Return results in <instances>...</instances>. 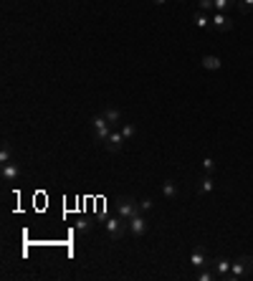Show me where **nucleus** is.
<instances>
[{
  "label": "nucleus",
  "mask_w": 253,
  "mask_h": 281,
  "mask_svg": "<svg viewBox=\"0 0 253 281\" xmlns=\"http://www.w3.org/2000/svg\"><path fill=\"white\" fill-rule=\"evenodd\" d=\"M104 231H107V235L116 243V241H122V238H124V233L129 231V223H127L122 215H112V218L104 220Z\"/></svg>",
  "instance_id": "f257e3e1"
},
{
  "label": "nucleus",
  "mask_w": 253,
  "mask_h": 281,
  "mask_svg": "<svg viewBox=\"0 0 253 281\" xmlns=\"http://www.w3.org/2000/svg\"><path fill=\"white\" fill-rule=\"evenodd\" d=\"M251 274H253V256H241L230 266V274H226L223 279H246Z\"/></svg>",
  "instance_id": "f03ea898"
},
{
  "label": "nucleus",
  "mask_w": 253,
  "mask_h": 281,
  "mask_svg": "<svg viewBox=\"0 0 253 281\" xmlns=\"http://www.w3.org/2000/svg\"><path fill=\"white\" fill-rule=\"evenodd\" d=\"M139 213V203L129 195H119L116 198V215H122L124 220H129L132 215Z\"/></svg>",
  "instance_id": "7ed1b4c3"
},
{
  "label": "nucleus",
  "mask_w": 253,
  "mask_h": 281,
  "mask_svg": "<svg viewBox=\"0 0 253 281\" xmlns=\"http://www.w3.org/2000/svg\"><path fill=\"white\" fill-rule=\"evenodd\" d=\"M92 124H94V140H96V142H107V137L112 135V124L104 119V114H101V117H94Z\"/></svg>",
  "instance_id": "20e7f679"
},
{
  "label": "nucleus",
  "mask_w": 253,
  "mask_h": 281,
  "mask_svg": "<svg viewBox=\"0 0 253 281\" xmlns=\"http://www.w3.org/2000/svg\"><path fill=\"white\" fill-rule=\"evenodd\" d=\"M127 223H129V233H132V235H144V233H147V220H144L142 213L132 215Z\"/></svg>",
  "instance_id": "39448f33"
},
{
  "label": "nucleus",
  "mask_w": 253,
  "mask_h": 281,
  "mask_svg": "<svg viewBox=\"0 0 253 281\" xmlns=\"http://www.w3.org/2000/svg\"><path fill=\"white\" fill-rule=\"evenodd\" d=\"M190 263L195 266V269H207L210 266V258H207V254H205V248H192V254H190Z\"/></svg>",
  "instance_id": "423d86ee"
},
{
  "label": "nucleus",
  "mask_w": 253,
  "mask_h": 281,
  "mask_svg": "<svg viewBox=\"0 0 253 281\" xmlns=\"http://www.w3.org/2000/svg\"><path fill=\"white\" fill-rule=\"evenodd\" d=\"M210 23L218 28V31H230L233 28V18L228 16V13H220V10H215V16L210 18Z\"/></svg>",
  "instance_id": "0eeeda50"
},
{
  "label": "nucleus",
  "mask_w": 253,
  "mask_h": 281,
  "mask_svg": "<svg viewBox=\"0 0 253 281\" xmlns=\"http://www.w3.org/2000/svg\"><path fill=\"white\" fill-rule=\"evenodd\" d=\"M104 147H107L109 152H119V150H122V147H124V135H122V132H114V129H112V135L107 137V142H104Z\"/></svg>",
  "instance_id": "6e6552de"
},
{
  "label": "nucleus",
  "mask_w": 253,
  "mask_h": 281,
  "mask_svg": "<svg viewBox=\"0 0 253 281\" xmlns=\"http://www.w3.org/2000/svg\"><path fill=\"white\" fill-rule=\"evenodd\" d=\"M0 175H3V180H5V183H16V180H18V175H21V167L16 165V160H13V162H5L3 170H0Z\"/></svg>",
  "instance_id": "1a4fd4ad"
},
{
  "label": "nucleus",
  "mask_w": 253,
  "mask_h": 281,
  "mask_svg": "<svg viewBox=\"0 0 253 281\" xmlns=\"http://www.w3.org/2000/svg\"><path fill=\"white\" fill-rule=\"evenodd\" d=\"M230 266H233V263H230L228 258H223V256H220V258H210V269H213L218 276L230 274Z\"/></svg>",
  "instance_id": "9d476101"
},
{
  "label": "nucleus",
  "mask_w": 253,
  "mask_h": 281,
  "mask_svg": "<svg viewBox=\"0 0 253 281\" xmlns=\"http://www.w3.org/2000/svg\"><path fill=\"white\" fill-rule=\"evenodd\" d=\"M213 187H215L213 175L205 172V177H200V180H198V193H200V195H207V193H213Z\"/></svg>",
  "instance_id": "9b49d317"
},
{
  "label": "nucleus",
  "mask_w": 253,
  "mask_h": 281,
  "mask_svg": "<svg viewBox=\"0 0 253 281\" xmlns=\"http://www.w3.org/2000/svg\"><path fill=\"white\" fill-rule=\"evenodd\" d=\"M104 119H107L112 127L114 124H122V112H119L116 107H107V109H104Z\"/></svg>",
  "instance_id": "f8f14e48"
},
{
  "label": "nucleus",
  "mask_w": 253,
  "mask_h": 281,
  "mask_svg": "<svg viewBox=\"0 0 253 281\" xmlns=\"http://www.w3.org/2000/svg\"><path fill=\"white\" fill-rule=\"evenodd\" d=\"M162 195H165L167 200H175L177 198V183L175 180H165V183H162Z\"/></svg>",
  "instance_id": "ddd939ff"
},
{
  "label": "nucleus",
  "mask_w": 253,
  "mask_h": 281,
  "mask_svg": "<svg viewBox=\"0 0 253 281\" xmlns=\"http://www.w3.org/2000/svg\"><path fill=\"white\" fill-rule=\"evenodd\" d=\"M203 66L207 71H218L220 69V58L218 56H203Z\"/></svg>",
  "instance_id": "4468645a"
},
{
  "label": "nucleus",
  "mask_w": 253,
  "mask_h": 281,
  "mask_svg": "<svg viewBox=\"0 0 253 281\" xmlns=\"http://www.w3.org/2000/svg\"><path fill=\"white\" fill-rule=\"evenodd\" d=\"M235 5H238V0H215V10H220V13H228Z\"/></svg>",
  "instance_id": "2eb2a0df"
},
{
  "label": "nucleus",
  "mask_w": 253,
  "mask_h": 281,
  "mask_svg": "<svg viewBox=\"0 0 253 281\" xmlns=\"http://www.w3.org/2000/svg\"><path fill=\"white\" fill-rule=\"evenodd\" d=\"M5 162H13V150H10L8 142L3 144V150H0V165H5Z\"/></svg>",
  "instance_id": "dca6fc26"
},
{
  "label": "nucleus",
  "mask_w": 253,
  "mask_h": 281,
  "mask_svg": "<svg viewBox=\"0 0 253 281\" xmlns=\"http://www.w3.org/2000/svg\"><path fill=\"white\" fill-rule=\"evenodd\" d=\"M238 13H243V16H248V13H253V0H238Z\"/></svg>",
  "instance_id": "f3484780"
},
{
  "label": "nucleus",
  "mask_w": 253,
  "mask_h": 281,
  "mask_svg": "<svg viewBox=\"0 0 253 281\" xmlns=\"http://www.w3.org/2000/svg\"><path fill=\"white\" fill-rule=\"evenodd\" d=\"M76 228H79L81 233H86L89 228H92V223H89V218H86V215H79V218H76Z\"/></svg>",
  "instance_id": "a211bd4d"
},
{
  "label": "nucleus",
  "mask_w": 253,
  "mask_h": 281,
  "mask_svg": "<svg viewBox=\"0 0 253 281\" xmlns=\"http://www.w3.org/2000/svg\"><path fill=\"white\" fill-rule=\"evenodd\" d=\"M207 23H210V18H207V16H205V10H200V13H195V25H198V28H205Z\"/></svg>",
  "instance_id": "6ab92c4d"
},
{
  "label": "nucleus",
  "mask_w": 253,
  "mask_h": 281,
  "mask_svg": "<svg viewBox=\"0 0 253 281\" xmlns=\"http://www.w3.org/2000/svg\"><path fill=\"white\" fill-rule=\"evenodd\" d=\"M203 170H205L207 175H213V172H215V160H213V157H205V160H203Z\"/></svg>",
  "instance_id": "aec40b11"
},
{
  "label": "nucleus",
  "mask_w": 253,
  "mask_h": 281,
  "mask_svg": "<svg viewBox=\"0 0 253 281\" xmlns=\"http://www.w3.org/2000/svg\"><path fill=\"white\" fill-rule=\"evenodd\" d=\"M122 135H124V140H132L135 137V124H122Z\"/></svg>",
  "instance_id": "412c9836"
},
{
  "label": "nucleus",
  "mask_w": 253,
  "mask_h": 281,
  "mask_svg": "<svg viewBox=\"0 0 253 281\" xmlns=\"http://www.w3.org/2000/svg\"><path fill=\"white\" fill-rule=\"evenodd\" d=\"M147 211H152V198H142L139 200V213H147Z\"/></svg>",
  "instance_id": "4be33fe9"
},
{
  "label": "nucleus",
  "mask_w": 253,
  "mask_h": 281,
  "mask_svg": "<svg viewBox=\"0 0 253 281\" xmlns=\"http://www.w3.org/2000/svg\"><path fill=\"white\" fill-rule=\"evenodd\" d=\"M215 276H218L215 271H205V269H200V274H198V279H200V281H213Z\"/></svg>",
  "instance_id": "5701e85b"
},
{
  "label": "nucleus",
  "mask_w": 253,
  "mask_h": 281,
  "mask_svg": "<svg viewBox=\"0 0 253 281\" xmlns=\"http://www.w3.org/2000/svg\"><path fill=\"white\" fill-rule=\"evenodd\" d=\"M215 8V0H200V10H210Z\"/></svg>",
  "instance_id": "b1692460"
},
{
  "label": "nucleus",
  "mask_w": 253,
  "mask_h": 281,
  "mask_svg": "<svg viewBox=\"0 0 253 281\" xmlns=\"http://www.w3.org/2000/svg\"><path fill=\"white\" fill-rule=\"evenodd\" d=\"M152 3H155V5H162V3H167V0H152Z\"/></svg>",
  "instance_id": "393cba45"
},
{
  "label": "nucleus",
  "mask_w": 253,
  "mask_h": 281,
  "mask_svg": "<svg viewBox=\"0 0 253 281\" xmlns=\"http://www.w3.org/2000/svg\"><path fill=\"white\" fill-rule=\"evenodd\" d=\"M177 3H185V0H177Z\"/></svg>",
  "instance_id": "a878e982"
}]
</instances>
